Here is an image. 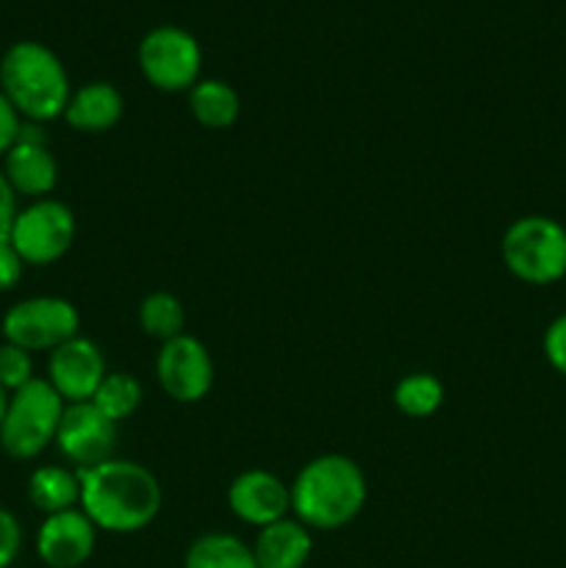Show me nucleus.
Listing matches in <instances>:
<instances>
[{
	"instance_id": "obj_1",
	"label": "nucleus",
	"mask_w": 566,
	"mask_h": 568,
	"mask_svg": "<svg viewBox=\"0 0 566 568\" xmlns=\"http://www.w3.org/2000/svg\"><path fill=\"white\" fill-rule=\"evenodd\" d=\"M81 480L78 508L98 530L128 536L139 532L161 510V486L148 466L137 460L109 458L89 469H75Z\"/></svg>"
},
{
	"instance_id": "obj_2",
	"label": "nucleus",
	"mask_w": 566,
	"mask_h": 568,
	"mask_svg": "<svg viewBox=\"0 0 566 568\" xmlns=\"http://www.w3.org/2000/svg\"><path fill=\"white\" fill-rule=\"evenodd\" d=\"M292 514L309 530H338L361 514L366 477L347 455H320L297 471L292 486Z\"/></svg>"
},
{
	"instance_id": "obj_3",
	"label": "nucleus",
	"mask_w": 566,
	"mask_h": 568,
	"mask_svg": "<svg viewBox=\"0 0 566 568\" xmlns=\"http://www.w3.org/2000/svg\"><path fill=\"white\" fill-rule=\"evenodd\" d=\"M0 92L22 120L42 125L64 116L72 87L64 64L48 44L22 39L0 59Z\"/></svg>"
},
{
	"instance_id": "obj_4",
	"label": "nucleus",
	"mask_w": 566,
	"mask_h": 568,
	"mask_svg": "<svg viewBox=\"0 0 566 568\" xmlns=\"http://www.w3.org/2000/svg\"><path fill=\"white\" fill-rule=\"evenodd\" d=\"M67 403L55 394L44 377H33L28 386L17 388L6 399L0 422V447L14 460H33L55 444Z\"/></svg>"
},
{
	"instance_id": "obj_5",
	"label": "nucleus",
	"mask_w": 566,
	"mask_h": 568,
	"mask_svg": "<svg viewBox=\"0 0 566 568\" xmlns=\"http://www.w3.org/2000/svg\"><path fill=\"white\" fill-rule=\"evenodd\" d=\"M503 264L527 286H549L566 275V227L544 214L519 216L503 233Z\"/></svg>"
},
{
	"instance_id": "obj_6",
	"label": "nucleus",
	"mask_w": 566,
	"mask_h": 568,
	"mask_svg": "<svg viewBox=\"0 0 566 568\" xmlns=\"http://www.w3.org/2000/svg\"><path fill=\"white\" fill-rule=\"evenodd\" d=\"M139 70L159 92H189L200 81L203 50L200 42L178 26H159L139 42Z\"/></svg>"
},
{
	"instance_id": "obj_7",
	"label": "nucleus",
	"mask_w": 566,
	"mask_h": 568,
	"mask_svg": "<svg viewBox=\"0 0 566 568\" xmlns=\"http://www.w3.org/2000/svg\"><path fill=\"white\" fill-rule=\"evenodd\" d=\"M3 342L17 344L28 353H53L78 336L81 316L64 297H28L11 305L0 322Z\"/></svg>"
},
{
	"instance_id": "obj_8",
	"label": "nucleus",
	"mask_w": 566,
	"mask_h": 568,
	"mask_svg": "<svg viewBox=\"0 0 566 568\" xmlns=\"http://www.w3.org/2000/svg\"><path fill=\"white\" fill-rule=\"evenodd\" d=\"M9 242L28 266H50L75 242V214L61 200L42 197L17 211Z\"/></svg>"
},
{
	"instance_id": "obj_9",
	"label": "nucleus",
	"mask_w": 566,
	"mask_h": 568,
	"mask_svg": "<svg viewBox=\"0 0 566 568\" xmlns=\"http://www.w3.org/2000/svg\"><path fill=\"white\" fill-rule=\"evenodd\" d=\"M155 377L164 394L175 403H200L214 386V361L203 342L194 336H178L164 342L155 358Z\"/></svg>"
},
{
	"instance_id": "obj_10",
	"label": "nucleus",
	"mask_w": 566,
	"mask_h": 568,
	"mask_svg": "<svg viewBox=\"0 0 566 568\" xmlns=\"http://www.w3.org/2000/svg\"><path fill=\"white\" fill-rule=\"evenodd\" d=\"M55 447L72 464V469H89L114 458L117 422L100 414L92 403H72L64 408Z\"/></svg>"
},
{
	"instance_id": "obj_11",
	"label": "nucleus",
	"mask_w": 566,
	"mask_h": 568,
	"mask_svg": "<svg viewBox=\"0 0 566 568\" xmlns=\"http://www.w3.org/2000/svg\"><path fill=\"white\" fill-rule=\"evenodd\" d=\"M105 358L92 338L81 336L55 347L48 358V377L44 381L55 388L67 405L72 403H92L94 392L103 383Z\"/></svg>"
},
{
	"instance_id": "obj_12",
	"label": "nucleus",
	"mask_w": 566,
	"mask_h": 568,
	"mask_svg": "<svg viewBox=\"0 0 566 568\" xmlns=\"http://www.w3.org/2000/svg\"><path fill=\"white\" fill-rule=\"evenodd\" d=\"M3 175L17 194L31 200L48 197L59 183V161L50 153L48 133L39 122H22L20 139L3 155Z\"/></svg>"
},
{
	"instance_id": "obj_13",
	"label": "nucleus",
	"mask_w": 566,
	"mask_h": 568,
	"mask_svg": "<svg viewBox=\"0 0 566 568\" xmlns=\"http://www.w3.org/2000/svg\"><path fill=\"white\" fill-rule=\"evenodd\" d=\"M98 527L81 508L44 516L37 532V555L48 568H81L92 558Z\"/></svg>"
},
{
	"instance_id": "obj_14",
	"label": "nucleus",
	"mask_w": 566,
	"mask_h": 568,
	"mask_svg": "<svg viewBox=\"0 0 566 568\" xmlns=\"http://www.w3.org/2000/svg\"><path fill=\"white\" fill-rule=\"evenodd\" d=\"M228 508L244 525L266 527L286 519L292 510V488L266 469H247L228 486Z\"/></svg>"
},
{
	"instance_id": "obj_15",
	"label": "nucleus",
	"mask_w": 566,
	"mask_h": 568,
	"mask_svg": "<svg viewBox=\"0 0 566 568\" xmlns=\"http://www.w3.org/2000/svg\"><path fill=\"white\" fill-rule=\"evenodd\" d=\"M250 549L259 568H303L314 549V538L303 521L286 516V519L261 527Z\"/></svg>"
},
{
	"instance_id": "obj_16",
	"label": "nucleus",
	"mask_w": 566,
	"mask_h": 568,
	"mask_svg": "<svg viewBox=\"0 0 566 568\" xmlns=\"http://www.w3.org/2000/svg\"><path fill=\"white\" fill-rule=\"evenodd\" d=\"M122 111H125V100L120 89L109 81H92L70 94L64 120L81 133H105L120 122Z\"/></svg>"
},
{
	"instance_id": "obj_17",
	"label": "nucleus",
	"mask_w": 566,
	"mask_h": 568,
	"mask_svg": "<svg viewBox=\"0 0 566 568\" xmlns=\"http://www.w3.org/2000/svg\"><path fill=\"white\" fill-rule=\"evenodd\" d=\"M28 499L44 516L78 508V503H81V480H78V471L59 464L39 466L28 477Z\"/></svg>"
},
{
	"instance_id": "obj_18",
	"label": "nucleus",
	"mask_w": 566,
	"mask_h": 568,
	"mask_svg": "<svg viewBox=\"0 0 566 568\" xmlns=\"http://www.w3.org/2000/svg\"><path fill=\"white\" fill-rule=\"evenodd\" d=\"M189 111L203 128L222 131V128H231L239 120L242 103H239L236 89L228 81L203 78V81L189 89Z\"/></svg>"
},
{
	"instance_id": "obj_19",
	"label": "nucleus",
	"mask_w": 566,
	"mask_h": 568,
	"mask_svg": "<svg viewBox=\"0 0 566 568\" xmlns=\"http://www.w3.org/2000/svg\"><path fill=\"white\" fill-rule=\"evenodd\" d=\"M183 568H259L253 549L231 532H205L186 549Z\"/></svg>"
},
{
	"instance_id": "obj_20",
	"label": "nucleus",
	"mask_w": 566,
	"mask_h": 568,
	"mask_svg": "<svg viewBox=\"0 0 566 568\" xmlns=\"http://www.w3.org/2000/svg\"><path fill=\"white\" fill-rule=\"evenodd\" d=\"M183 325H186V311L175 294L153 292L139 305V327L144 336L155 338V342L164 344L183 336Z\"/></svg>"
},
{
	"instance_id": "obj_21",
	"label": "nucleus",
	"mask_w": 566,
	"mask_h": 568,
	"mask_svg": "<svg viewBox=\"0 0 566 568\" xmlns=\"http://www.w3.org/2000/svg\"><path fill=\"white\" fill-rule=\"evenodd\" d=\"M139 403H142V383L131 372H109L92 397L94 408L117 425L137 414Z\"/></svg>"
},
{
	"instance_id": "obj_22",
	"label": "nucleus",
	"mask_w": 566,
	"mask_h": 568,
	"mask_svg": "<svg viewBox=\"0 0 566 568\" xmlns=\"http://www.w3.org/2000/svg\"><path fill=\"white\" fill-rule=\"evenodd\" d=\"M392 399L400 414L411 416V419H425L442 408L444 386L438 377L427 375V372H414L394 386Z\"/></svg>"
},
{
	"instance_id": "obj_23",
	"label": "nucleus",
	"mask_w": 566,
	"mask_h": 568,
	"mask_svg": "<svg viewBox=\"0 0 566 568\" xmlns=\"http://www.w3.org/2000/svg\"><path fill=\"white\" fill-rule=\"evenodd\" d=\"M33 377L37 375H33L31 353L17 347V344H0V388H3L6 394H11L17 392V388L28 386Z\"/></svg>"
},
{
	"instance_id": "obj_24",
	"label": "nucleus",
	"mask_w": 566,
	"mask_h": 568,
	"mask_svg": "<svg viewBox=\"0 0 566 568\" xmlns=\"http://www.w3.org/2000/svg\"><path fill=\"white\" fill-rule=\"evenodd\" d=\"M22 547V527L9 508L0 505V568H11Z\"/></svg>"
},
{
	"instance_id": "obj_25",
	"label": "nucleus",
	"mask_w": 566,
	"mask_h": 568,
	"mask_svg": "<svg viewBox=\"0 0 566 568\" xmlns=\"http://www.w3.org/2000/svg\"><path fill=\"white\" fill-rule=\"evenodd\" d=\"M544 355L558 375L566 377V314L555 316L544 331Z\"/></svg>"
},
{
	"instance_id": "obj_26",
	"label": "nucleus",
	"mask_w": 566,
	"mask_h": 568,
	"mask_svg": "<svg viewBox=\"0 0 566 568\" xmlns=\"http://www.w3.org/2000/svg\"><path fill=\"white\" fill-rule=\"evenodd\" d=\"M22 270H26V261L20 258L14 244L3 239L0 242V292H11L22 281Z\"/></svg>"
},
{
	"instance_id": "obj_27",
	"label": "nucleus",
	"mask_w": 566,
	"mask_h": 568,
	"mask_svg": "<svg viewBox=\"0 0 566 568\" xmlns=\"http://www.w3.org/2000/svg\"><path fill=\"white\" fill-rule=\"evenodd\" d=\"M20 131H22V116L17 114V109L9 103V98L0 92V159L14 148L17 139H20Z\"/></svg>"
},
{
	"instance_id": "obj_28",
	"label": "nucleus",
	"mask_w": 566,
	"mask_h": 568,
	"mask_svg": "<svg viewBox=\"0 0 566 568\" xmlns=\"http://www.w3.org/2000/svg\"><path fill=\"white\" fill-rule=\"evenodd\" d=\"M17 192L11 189V183L6 181L3 170H0V242L3 239H9L11 233V225H14L17 220Z\"/></svg>"
},
{
	"instance_id": "obj_29",
	"label": "nucleus",
	"mask_w": 566,
	"mask_h": 568,
	"mask_svg": "<svg viewBox=\"0 0 566 568\" xmlns=\"http://www.w3.org/2000/svg\"><path fill=\"white\" fill-rule=\"evenodd\" d=\"M6 399H9V394L0 388V422H3V414H6Z\"/></svg>"
}]
</instances>
